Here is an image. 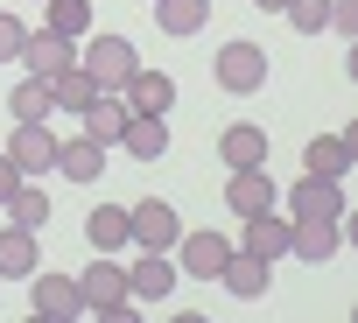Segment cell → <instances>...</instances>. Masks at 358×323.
I'll return each instance as SVG.
<instances>
[{"instance_id": "4", "label": "cell", "mask_w": 358, "mask_h": 323, "mask_svg": "<svg viewBox=\"0 0 358 323\" xmlns=\"http://www.w3.org/2000/svg\"><path fill=\"white\" fill-rule=\"evenodd\" d=\"M78 295H85V309H92V316H106V309L134 302V295H127V267H120L113 253H99V260L78 274Z\"/></svg>"}, {"instance_id": "25", "label": "cell", "mask_w": 358, "mask_h": 323, "mask_svg": "<svg viewBox=\"0 0 358 323\" xmlns=\"http://www.w3.org/2000/svg\"><path fill=\"white\" fill-rule=\"evenodd\" d=\"M8 113H15V120H50V113H57V99H50V78H22V85L8 92Z\"/></svg>"}, {"instance_id": "30", "label": "cell", "mask_w": 358, "mask_h": 323, "mask_svg": "<svg viewBox=\"0 0 358 323\" xmlns=\"http://www.w3.org/2000/svg\"><path fill=\"white\" fill-rule=\"evenodd\" d=\"M15 183H22V176H15V162L0 155V204H8V190H15Z\"/></svg>"}, {"instance_id": "29", "label": "cell", "mask_w": 358, "mask_h": 323, "mask_svg": "<svg viewBox=\"0 0 358 323\" xmlns=\"http://www.w3.org/2000/svg\"><path fill=\"white\" fill-rule=\"evenodd\" d=\"M323 29H337V36L358 43V0H330V22H323Z\"/></svg>"}, {"instance_id": "23", "label": "cell", "mask_w": 358, "mask_h": 323, "mask_svg": "<svg viewBox=\"0 0 358 323\" xmlns=\"http://www.w3.org/2000/svg\"><path fill=\"white\" fill-rule=\"evenodd\" d=\"M92 92H99V85H92V71H85V64H64V71L50 78L57 113H85V106H92Z\"/></svg>"}, {"instance_id": "16", "label": "cell", "mask_w": 358, "mask_h": 323, "mask_svg": "<svg viewBox=\"0 0 358 323\" xmlns=\"http://www.w3.org/2000/svg\"><path fill=\"white\" fill-rule=\"evenodd\" d=\"M302 162H309V176H337V183H344L351 162H358V141H351V134H316Z\"/></svg>"}, {"instance_id": "20", "label": "cell", "mask_w": 358, "mask_h": 323, "mask_svg": "<svg viewBox=\"0 0 358 323\" xmlns=\"http://www.w3.org/2000/svg\"><path fill=\"white\" fill-rule=\"evenodd\" d=\"M85 239H92L99 253H120V246H134V225H127V204H99V211L85 218Z\"/></svg>"}, {"instance_id": "10", "label": "cell", "mask_w": 358, "mask_h": 323, "mask_svg": "<svg viewBox=\"0 0 358 323\" xmlns=\"http://www.w3.org/2000/svg\"><path fill=\"white\" fill-rule=\"evenodd\" d=\"M120 148H127L134 162H162V155H169V113H127Z\"/></svg>"}, {"instance_id": "3", "label": "cell", "mask_w": 358, "mask_h": 323, "mask_svg": "<svg viewBox=\"0 0 358 323\" xmlns=\"http://www.w3.org/2000/svg\"><path fill=\"white\" fill-rule=\"evenodd\" d=\"M8 162H15V176H50V162H57V134H50V120H15V134H8Z\"/></svg>"}, {"instance_id": "31", "label": "cell", "mask_w": 358, "mask_h": 323, "mask_svg": "<svg viewBox=\"0 0 358 323\" xmlns=\"http://www.w3.org/2000/svg\"><path fill=\"white\" fill-rule=\"evenodd\" d=\"M260 8H267V15H281V8H288V0H260Z\"/></svg>"}, {"instance_id": "22", "label": "cell", "mask_w": 358, "mask_h": 323, "mask_svg": "<svg viewBox=\"0 0 358 323\" xmlns=\"http://www.w3.org/2000/svg\"><path fill=\"white\" fill-rule=\"evenodd\" d=\"M155 22L162 36H197L211 22V0H155Z\"/></svg>"}, {"instance_id": "28", "label": "cell", "mask_w": 358, "mask_h": 323, "mask_svg": "<svg viewBox=\"0 0 358 323\" xmlns=\"http://www.w3.org/2000/svg\"><path fill=\"white\" fill-rule=\"evenodd\" d=\"M22 36H29L22 15H0V64H15V57H22Z\"/></svg>"}, {"instance_id": "24", "label": "cell", "mask_w": 358, "mask_h": 323, "mask_svg": "<svg viewBox=\"0 0 358 323\" xmlns=\"http://www.w3.org/2000/svg\"><path fill=\"white\" fill-rule=\"evenodd\" d=\"M8 218L29 225V232H43V225H50V190H36V176H22V183L8 190Z\"/></svg>"}, {"instance_id": "6", "label": "cell", "mask_w": 358, "mask_h": 323, "mask_svg": "<svg viewBox=\"0 0 358 323\" xmlns=\"http://www.w3.org/2000/svg\"><path fill=\"white\" fill-rule=\"evenodd\" d=\"M211 71H218L225 92H260V85H267V50H260V43H225Z\"/></svg>"}, {"instance_id": "21", "label": "cell", "mask_w": 358, "mask_h": 323, "mask_svg": "<svg viewBox=\"0 0 358 323\" xmlns=\"http://www.w3.org/2000/svg\"><path fill=\"white\" fill-rule=\"evenodd\" d=\"M239 225H246V253H260V260H281V253H288V218L253 211V218H239Z\"/></svg>"}, {"instance_id": "18", "label": "cell", "mask_w": 358, "mask_h": 323, "mask_svg": "<svg viewBox=\"0 0 358 323\" xmlns=\"http://www.w3.org/2000/svg\"><path fill=\"white\" fill-rule=\"evenodd\" d=\"M78 120H85V134H92L99 148H113L120 127H127V99H120V92H92V106H85Z\"/></svg>"}, {"instance_id": "27", "label": "cell", "mask_w": 358, "mask_h": 323, "mask_svg": "<svg viewBox=\"0 0 358 323\" xmlns=\"http://www.w3.org/2000/svg\"><path fill=\"white\" fill-rule=\"evenodd\" d=\"M281 15H288V29H295V36H316V29L330 22V0H288Z\"/></svg>"}, {"instance_id": "12", "label": "cell", "mask_w": 358, "mask_h": 323, "mask_svg": "<svg viewBox=\"0 0 358 323\" xmlns=\"http://www.w3.org/2000/svg\"><path fill=\"white\" fill-rule=\"evenodd\" d=\"M29 281H36V323H71L85 309V295H78L71 274H29Z\"/></svg>"}, {"instance_id": "11", "label": "cell", "mask_w": 358, "mask_h": 323, "mask_svg": "<svg viewBox=\"0 0 358 323\" xmlns=\"http://www.w3.org/2000/svg\"><path fill=\"white\" fill-rule=\"evenodd\" d=\"M267 274H274V260H260V253H246V246H232L225 267H218V281H225L239 302H260V295H267Z\"/></svg>"}, {"instance_id": "17", "label": "cell", "mask_w": 358, "mask_h": 323, "mask_svg": "<svg viewBox=\"0 0 358 323\" xmlns=\"http://www.w3.org/2000/svg\"><path fill=\"white\" fill-rule=\"evenodd\" d=\"M225 204H232V218L274 211V183H267V169H232V183H225Z\"/></svg>"}, {"instance_id": "7", "label": "cell", "mask_w": 358, "mask_h": 323, "mask_svg": "<svg viewBox=\"0 0 358 323\" xmlns=\"http://www.w3.org/2000/svg\"><path fill=\"white\" fill-rule=\"evenodd\" d=\"M64 64H78V43L71 36H57V29H29L22 36V71L29 78H57Z\"/></svg>"}, {"instance_id": "15", "label": "cell", "mask_w": 358, "mask_h": 323, "mask_svg": "<svg viewBox=\"0 0 358 323\" xmlns=\"http://www.w3.org/2000/svg\"><path fill=\"white\" fill-rule=\"evenodd\" d=\"M36 267H43L36 232H29V225H8V232H0V281H29Z\"/></svg>"}, {"instance_id": "5", "label": "cell", "mask_w": 358, "mask_h": 323, "mask_svg": "<svg viewBox=\"0 0 358 323\" xmlns=\"http://www.w3.org/2000/svg\"><path fill=\"white\" fill-rule=\"evenodd\" d=\"M169 253H176V274H190V281H218L232 239H225V232H190V239H176Z\"/></svg>"}, {"instance_id": "26", "label": "cell", "mask_w": 358, "mask_h": 323, "mask_svg": "<svg viewBox=\"0 0 358 323\" xmlns=\"http://www.w3.org/2000/svg\"><path fill=\"white\" fill-rule=\"evenodd\" d=\"M43 8H50V22H43V29H57V36H71V43L92 29V8H85V0H43Z\"/></svg>"}, {"instance_id": "13", "label": "cell", "mask_w": 358, "mask_h": 323, "mask_svg": "<svg viewBox=\"0 0 358 323\" xmlns=\"http://www.w3.org/2000/svg\"><path fill=\"white\" fill-rule=\"evenodd\" d=\"M120 99H127V113H169L176 106V78L169 71H134L120 85Z\"/></svg>"}, {"instance_id": "14", "label": "cell", "mask_w": 358, "mask_h": 323, "mask_svg": "<svg viewBox=\"0 0 358 323\" xmlns=\"http://www.w3.org/2000/svg\"><path fill=\"white\" fill-rule=\"evenodd\" d=\"M169 288H176V260H169V253H141V260L127 267V295H134V302H162Z\"/></svg>"}, {"instance_id": "19", "label": "cell", "mask_w": 358, "mask_h": 323, "mask_svg": "<svg viewBox=\"0 0 358 323\" xmlns=\"http://www.w3.org/2000/svg\"><path fill=\"white\" fill-rule=\"evenodd\" d=\"M218 155H225V169H267V134L260 127H225Z\"/></svg>"}, {"instance_id": "1", "label": "cell", "mask_w": 358, "mask_h": 323, "mask_svg": "<svg viewBox=\"0 0 358 323\" xmlns=\"http://www.w3.org/2000/svg\"><path fill=\"white\" fill-rule=\"evenodd\" d=\"M127 225H134V246H141V253H169L176 239H183V218H176L169 197H141V204L127 211Z\"/></svg>"}, {"instance_id": "8", "label": "cell", "mask_w": 358, "mask_h": 323, "mask_svg": "<svg viewBox=\"0 0 358 323\" xmlns=\"http://www.w3.org/2000/svg\"><path fill=\"white\" fill-rule=\"evenodd\" d=\"M288 218H344V183L337 176H302L288 190Z\"/></svg>"}, {"instance_id": "2", "label": "cell", "mask_w": 358, "mask_h": 323, "mask_svg": "<svg viewBox=\"0 0 358 323\" xmlns=\"http://www.w3.org/2000/svg\"><path fill=\"white\" fill-rule=\"evenodd\" d=\"M85 71H92L99 92H120V85L141 71V57H134L127 36H92V43H85Z\"/></svg>"}, {"instance_id": "9", "label": "cell", "mask_w": 358, "mask_h": 323, "mask_svg": "<svg viewBox=\"0 0 358 323\" xmlns=\"http://www.w3.org/2000/svg\"><path fill=\"white\" fill-rule=\"evenodd\" d=\"M50 169L64 176V183H99L106 176V148L92 141V134H71V141H57V162Z\"/></svg>"}]
</instances>
